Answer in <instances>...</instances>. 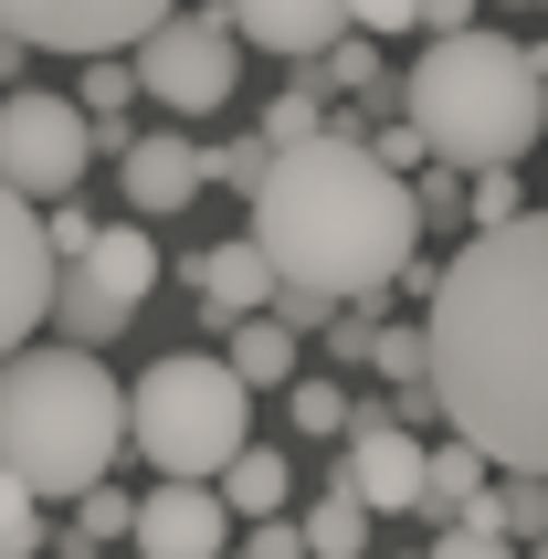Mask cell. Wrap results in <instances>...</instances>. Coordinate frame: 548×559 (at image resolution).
I'll use <instances>...</instances> for the list:
<instances>
[{"label":"cell","mask_w":548,"mask_h":559,"mask_svg":"<svg viewBox=\"0 0 548 559\" xmlns=\"http://www.w3.org/2000/svg\"><path fill=\"white\" fill-rule=\"evenodd\" d=\"M296 359H306V348H296V328H274L264 307H253V317H233V359H222V370L243 380V391H285V380H296Z\"/></svg>","instance_id":"ac0fdd59"},{"label":"cell","mask_w":548,"mask_h":559,"mask_svg":"<svg viewBox=\"0 0 548 559\" xmlns=\"http://www.w3.org/2000/svg\"><path fill=\"white\" fill-rule=\"evenodd\" d=\"M222 22L243 53H274V63H306L348 32V0H222Z\"/></svg>","instance_id":"4fadbf2b"},{"label":"cell","mask_w":548,"mask_h":559,"mask_svg":"<svg viewBox=\"0 0 548 559\" xmlns=\"http://www.w3.org/2000/svg\"><path fill=\"white\" fill-rule=\"evenodd\" d=\"M422 559H527V549L496 528L486 507H464V518H443V528H432V549H422Z\"/></svg>","instance_id":"44dd1931"},{"label":"cell","mask_w":548,"mask_h":559,"mask_svg":"<svg viewBox=\"0 0 548 559\" xmlns=\"http://www.w3.org/2000/svg\"><path fill=\"white\" fill-rule=\"evenodd\" d=\"M243 559H306V538H296V518L274 507V518H253V538H243Z\"/></svg>","instance_id":"4dcf8cb0"},{"label":"cell","mask_w":548,"mask_h":559,"mask_svg":"<svg viewBox=\"0 0 548 559\" xmlns=\"http://www.w3.org/2000/svg\"><path fill=\"white\" fill-rule=\"evenodd\" d=\"M486 486H496V465L486 454H475V443H422V497H412V518H432V528H443V518H464V507H486Z\"/></svg>","instance_id":"9a60e30c"},{"label":"cell","mask_w":548,"mask_h":559,"mask_svg":"<svg viewBox=\"0 0 548 559\" xmlns=\"http://www.w3.org/2000/svg\"><path fill=\"white\" fill-rule=\"evenodd\" d=\"M85 158H95V138H85V106L74 95L0 85V190H22L32 212H43V201H63V190L85 180Z\"/></svg>","instance_id":"52a82bcc"},{"label":"cell","mask_w":548,"mask_h":559,"mask_svg":"<svg viewBox=\"0 0 548 559\" xmlns=\"http://www.w3.org/2000/svg\"><path fill=\"white\" fill-rule=\"evenodd\" d=\"M32 63V43H11V32H0V85H11V74H22Z\"/></svg>","instance_id":"d6a6232c"},{"label":"cell","mask_w":548,"mask_h":559,"mask_svg":"<svg viewBox=\"0 0 548 559\" xmlns=\"http://www.w3.org/2000/svg\"><path fill=\"white\" fill-rule=\"evenodd\" d=\"M348 32H369V43H401V32H422V0H348Z\"/></svg>","instance_id":"f1b7e54d"},{"label":"cell","mask_w":548,"mask_h":559,"mask_svg":"<svg viewBox=\"0 0 548 559\" xmlns=\"http://www.w3.org/2000/svg\"><path fill=\"white\" fill-rule=\"evenodd\" d=\"M158 11H180V0H0V32L32 43V53H127Z\"/></svg>","instance_id":"ba28073f"},{"label":"cell","mask_w":548,"mask_h":559,"mask_svg":"<svg viewBox=\"0 0 548 559\" xmlns=\"http://www.w3.org/2000/svg\"><path fill=\"white\" fill-rule=\"evenodd\" d=\"M127 538H138V559H212L233 538V518H222V497L201 475H158L148 497L127 507Z\"/></svg>","instance_id":"30bf717a"},{"label":"cell","mask_w":548,"mask_h":559,"mask_svg":"<svg viewBox=\"0 0 548 559\" xmlns=\"http://www.w3.org/2000/svg\"><path fill=\"white\" fill-rule=\"evenodd\" d=\"M359 370H380V380H422V317H380V328H369V359Z\"/></svg>","instance_id":"d4e9b609"},{"label":"cell","mask_w":548,"mask_h":559,"mask_svg":"<svg viewBox=\"0 0 548 559\" xmlns=\"http://www.w3.org/2000/svg\"><path fill=\"white\" fill-rule=\"evenodd\" d=\"M317 127H327V95H317V85L296 74V85H285V95L264 106V127H253V138H264V148H296V138H317Z\"/></svg>","instance_id":"cb8c5ba5"},{"label":"cell","mask_w":548,"mask_h":559,"mask_svg":"<svg viewBox=\"0 0 548 559\" xmlns=\"http://www.w3.org/2000/svg\"><path fill=\"white\" fill-rule=\"evenodd\" d=\"M348 454H337V486L369 507V518H412V497H422V443H412V423H391V402H348Z\"/></svg>","instance_id":"9c48e42d"},{"label":"cell","mask_w":548,"mask_h":559,"mask_svg":"<svg viewBox=\"0 0 548 559\" xmlns=\"http://www.w3.org/2000/svg\"><path fill=\"white\" fill-rule=\"evenodd\" d=\"M285 412H296V433H306V443H337V433H348V391H337L327 370H317V380H306V370L285 380Z\"/></svg>","instance_id":"ffe728a7"},{"label":"cell","mask_w":548,"mask_h":559,"mask_svg":"<svg viewBox=\"0 0 548 559\" xmlns=\"http://www.w3.org/2000/svg\"><path fill=\"white\" fill-rule=\"evenodd\" d=\"M95 559H106V549H95Z\"/></svg>","instance_id":"e575fe53"},{"label":"cell","mask_w":548,"mask_h":559,"mask_svg":"<svg viewBox=\"0 0 548 559\" xmlns=\"http://www.w3.org/2000/svg\"><path fill=\"white\" fill-rule=\"evenodd\" d=\"M475 11H486V0H422V32H464Z\"/></svg>","instance_id":"1f68e13d"},{"label":"cell","mask_w":548,"mask_h":559,"mask_svg":"<svg viewBox=\"0 0 548 559\" xmlns=\"http://www.w3.org/2000/svg\"><path fill=\"white\" fill-rule=\"evenodd\" d=\"M359 148L380 158V169H401V180H412V169L432 158V148H422V127H412V117H380V138H359Z\"/></svg>","instance_id":"f546056e"},{"label":"cell","mask_w":548,"mask_h":559,"mask_svg":"<svg viewBox=\"0 0 548 559\" xmlns=\"http://www.w3.org/2000/svg\"><path fill=\"white\" fill-rule=\"evenodd\" d=\"M517 11H538V0H517Z\"/></svg>","instance_id":"836d02e7"},{"label":"cell","mask_w":548,"mask_h":559,"mask_svg":"<svg viewBox=\"0 0 548 559\" xmlns=\"http://www.w3.org/2000/svg\"><path fill=\"white\" fill-rule=\"evenodd\" d=\"M127 443H138L158 475H201V486H212L222 454H233V443H253V391L222 370L212 348L148 359V380L127 391Z\"/></svg>","instance_id":"5b68a950"},{"label":"cell","mask_w":548,"mask_h":559,"mask_svg":"<svg viewBox=\"0 0 548 559\" xmlns=\"http://www.w3.org/2000/svg\"><path fill=\"white\" fill-rule=\"evenodd\" d=\"M212 497H222V518H274V507L296 497V465H285L274 443H233L222 475H212Z\"/></svg>","instance_id":"e0dca14e"},{"label":"cell","mask_w":548,"mask_h":559,"mask_svg":"<svg viewBox=\"0 0 548 559\" xmlns=\"http://www.w3.org/2000/svg\"><path fill=\"white\" fill-rule=\"evenodd\" d=\"M401 117L422 127V148L443 169H517L548 127V63L517 32H432L412 85H401Z\"/></svg>","instance_id":"277c9868"},{"label":"cell","mask_w":548,"mask_h":559,"mask_svg":"<svg viewBox=\"0 0 548 559\" xmlns=\"http://www.w3.org/2000/svg\"><path fill=\"white\" fill-rule=\"evenodd\" d=\"M106 296H127V307H148V285H158V243H148V222H95V243L74 253Z\"/></svg>","instance_id":"2e32d148"},{"label":"cell","mask_w":548,"mask_h":559,"mask_svg":"<svg viewBox=\"0 0 548 559\" xmlns=\"http://www.w3.org/2000/svg\"><path fill=\"white\" fill-rule=\"evenodd\" d=\"M264 180V138H212L201 148V190H253Z\"/></svg>","instance_id":"4316f807"},{"label":"cell","mask_w":548,"mask_h":559,"mask_svg":"<svg viewBox=\"0 0 548 559\" xmlns=\"http://www.w3.org/2000/svg\"><path fill=\"white\" fill-rule=\"evenodd\" d=\"M296 538H306V559H369V507L348 486H327L317 518H296Z\"/></svg>","instance_id":"d6986e66"},{"label":"cell","mask_w":548,"mask_h":559,"mask_svg":"<svg viewBox=\"0 0 548 559\" xmlns=\"http://www.w3.org/2000/svg\"><path fill=\"white\" fill-rule=\"evenodd\" d=\"M85 243H95V212H85V201H74V190H63V201H43V253H53V264H74Z\"/></svg>","instance_id":"83f0119b"},{"label":"cell","mask_w":548,"mask_h":559,"mask_svg":"<svg viewBox=\"0 0 548 559\" xmlns=\"http://www.w3.org/2000/svg\"><path fill=\"white\" fill-rule=\"evenodd\" d=\"M538 296H548V233L538 212L486 222L454 264H432L422 296V380H432V423L454 443H475L496 475H538L548 465V338H538Z\"/></svg>","instance_id":"6da1fadb"},{"label":"cell","mask_w":548,"mask_h":559,"mask_svg":"<svg viewBox=\"0 0 548 559\" xmlns=\"http://www.w3.org/2000/svg\"><path fill=\"white\" fill-rule=\"evenodd\" d=\"M43 285H53V253H43V212L22 190H0V359L43 328Z\"/></svg>","instance_id":"8fae6325"},{"label":"cell","mask_w":548,"mask_h":559,"mask_svg":"<svg viewBox=\"0 0 548 559\" xmlns=\"http://www.w3.org/2000/svg\"><path fill=\"white\" fill-rule=\"evenodd\" d=\"M486 518L507 538H517V549H538V528H548V497H538V475H496L486 486Z\"/></svg>","instance_id":"603a6c76"},{"label":"cell","mask_w":548,"mask_h":559,"mask_svg":"<svg viewBox=\"0 0 548 559\" xmlns=\"http://www.w3.org/2000/svg\"><path fill=\"white\" fill-rule=\"evenodd\" d=\"M117 190H127L138 222H180L190 201H201V138H180V127L127 138V148H117Z\"/></svg>","instance_id":"7c38bea8"},{"label":"cell","mask_w":548,"mask_h":559,"mask_svg":"<svg viewBox=\"0 0 548 559\" xmlns=\"http://www.w3.org/2000/svg\"><path fill=\"white\" fill-rule=\"evenodd\" d=\"M527 212V190H517V169H464V190H454V222H517Z\"/></svg>","instance_id":"7402d4cb"},{"label":"cell","mask_w":548,"mask_h":559,"mask_svg":"<svg viewBox=\"0 0 548 559\" xmlns=\"http://www.w3.org/2000/svg\"><path fill=\"white\" fill-rule=\"evenodd\" d=\"M243 201H253V253L285 285H317L327 307H391V275L422 253L412 180L380 169L348 127L264 148V180Z\"/></svg>","instance_id":"7a4b0ae2"},{"label":"cell","mask_w":548,"mask_h":559,"mask_svg":"<svg viewBox=\"0 0 548 559\" xmlns=\"http://www.w3.org/2000/svg\"><path fill=\"white\" fill-rule=\"evenodd\" d=\"M127 454V391L95 348H11L0 359V475L32 486L43 507L85 497L95 475H117Z\"/></svg>","instance_id":"3957f363"},{"label":"cell","mask_w":548,"mask_h":559,"mask_svg":"<svg viewBox=\"0 0 548 559\" xmlns=\"http://www.w3.org/2000/svg\"><path fill=\"white\" fill-rule=\"evenodd\" d=\"M190 285H201V317L233 328V317H253L274 296V264L253 253V233H233V243H201V253H190Z\"/></svg>","instance_id":"5bb4252c"},{"label":"cell","mask_w":548,"mask_h":559,"mask_svg":"<svg viewBox=\"0 0 548 559\" xmlns=\"http://www.w3.org/2000/svg\"><path fill=\"white\" fill-rule=\"evenodd\" d=\"M127 74L148 85V106H169V117H233V85H243V43H233V22L212 11H158L138 43H127Z\"/></svg>","instance_id":"8992f818"},{"label":"cell","mask_w":548,"mask_h":559,"mask_svg":"<svg viewBox=\"0 0 548 559\" xmlns=\"http://www.w3.org/2000/svg\"><path fill=\"white\" fill-rule=\"evenodd\" d=\"M0 559H43V497L0 475Z\"/></svg>","instance_id":"484cf974"}]
</instances>
